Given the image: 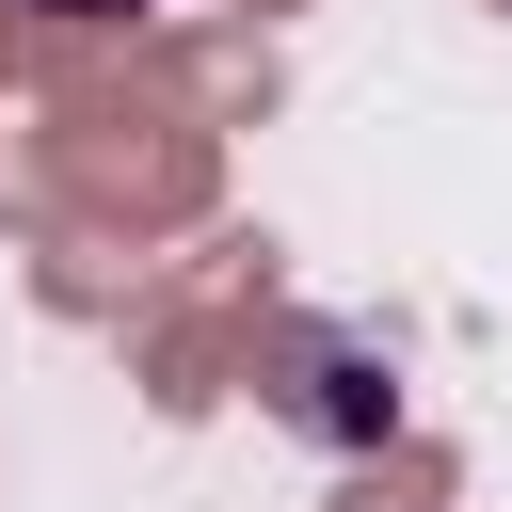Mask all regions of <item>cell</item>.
<instances>
[{"label":"cell","mask_w":512,"mask_h":512,"mask_svg":"<svg viewBox=\"0 0 512 512\" xmlns=\"http://www.w3.org/2000/svg\"><path fill=\"white\" fill-rule=\"evenodd\" d=\"M32 16H144V0H32Z\"/></svg>","instance_id":"1"}]
</instances>
